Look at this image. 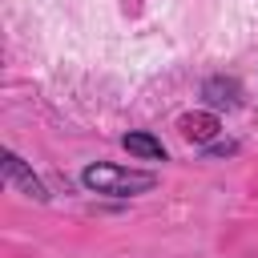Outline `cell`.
<instances>
[{"instance_id": "1", "label": "cell", "mask_w": 258, "mask_h": 258, "mask_svg": "<svg viewBox=\"0 0 258 258\" xmlns=\"http://www.w3.org/2000/svg\"><path fill=\"white\" fill-rule=\"evenodd\" d=\"M81 185L93 189V194L129 198V194H145V189H153L157 177L145 173V169H125V165H105V161H97V165H85V169H81Z\"/></svg>"}, {"instance_id": "2", "label": "cell", "mask_w": 258, "mask_h": 258, "mask_svg": "<svg viewBox=\"0 0 258 258\" xmlns=\"http://www.w3.org/2000/svg\"><path fill=\"white\" fill-rule=\"evenodd\" d=\"M4 181H8L12 189H20L24 198H36V202H44V198H48V194H44V185H40V177H36V173H32V169H28L12 149L4 153Z\"/></svg>"}, {"instance_id": "3", "label": "cell", "mask_w": 258, "mask_h": 258, "mask_svg": "<svg viewBox=\"0 0 258 258\" xmlns=\"http://www.w3.org/2000/svg\"><path fill=\"white\" fill-rule=\"evenodd\" d=\"M238 81L234 77H210L202 85V97H210V105H238Z\"/></svg>"}, {"instance_id": "4", "label": "cell", "mask_w": 258, "mask_h": 258, "mask_svg": "<svg viewBox=\"0 0 258 258\" xmlns=\"http://www.w3.org/2000/svg\"><path fill=\"white\" fill-rule=\"evenodd\" d=\"M177 125H181V133H185L189 141H210V137L218 133V117H214V113H185Z\"/></svg>"}, {"instance_id": "5", "label": "cell", "mask_w": 258, "mask_h": 258, "mask_svg": "<svg viewBox=\"0 0 258 258\" xmlns=\"http://www.w3.org/2000/svg\"><path fill=\"white\" fill-rule=\"evenodd\" d=\"M121 145H125L129 153L145 157V161H165V145H161L157 137H149V133H125Z\"/></svg>"}]
</instances>
